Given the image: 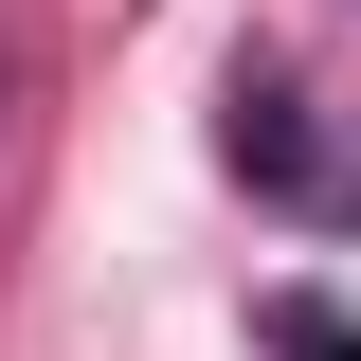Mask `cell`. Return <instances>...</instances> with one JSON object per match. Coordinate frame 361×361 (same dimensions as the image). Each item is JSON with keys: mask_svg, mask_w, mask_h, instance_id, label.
I'll return each instance as SVG.
<instances>
[{"mask_svg": "<svg viewBox=\"0 0 361 361\" xmlns=\"http://www.w3.org/2000/svg\"><path fill=\"white\" fill-rule=\"evenodd\" d=\"M217 163L271 180V199H325V127H307V90L271 73V54H235V90H217Z\"/></svg>", "mask_w": 361, "mask_h": 361, "instance_id": "cell-1", "label": "cell"}, {"mask_svg": "<svg viewBox=\"0 0 361 361\" xmlns=\"http://www.w3.org/2000/svg\"><path fill=\"white\" fill-rule=\"evenodd\" d=\"M253 343H271V361H361V307H325V289H271V307H253Z\"/></svg>", "mask_w": 361, "mask_h": 361, "instance_id": "cell-2", "label": "cell"}, {"mask_svg": "<svg viewBox=\"0 0 361 361\" xmlns=\"http://www.w3.org/2000/svg\"><path fill=\"white\" fill-rule=\"evenodd\" d=\"M307 217H343V235H361V180H325V199H307Z\"/></svg>", "mask_w": 361, "mask_h": 361, "instance_id": "cell-3", "label": "cell"}]
</instances>
